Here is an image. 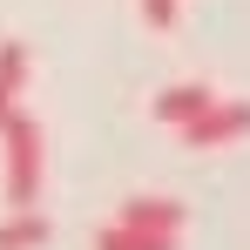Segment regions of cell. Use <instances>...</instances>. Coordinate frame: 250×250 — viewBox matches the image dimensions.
Instances as JSON below:
<instances>
[{
    "label": "cell",
    "mask_w": 250,
    "mask_h": 250,
    "mask_svg": "<svg viewBox=\"0 0 250 250\" xmlns=\"http://www.w3.org/2000/svg\"><path fill=\"white\" fill-rule=\"evenodd\" d=\"M0 149H7V209L21 216V209H34V203H41V176H47L41 122H34L27 108H14V115L0 122Z\"/></svg>",
    "instance_id": "6da1fadb"
},
{
    "label": "cell",
    "mask_w": 250,
    "mask_h": 250,
    "mask_svg": "<svg viewBox=\"0 0 250 250\" xmlns=\"http://www.w3.org/2000/svg\"><path fill=\"white\" fill-rule=\"evenodd\" d=\"M176 135H183V149H237V142L250 135V102L216 95L203 115H196L189 128H176Z\"/></svg>",
    "instance_id": "7a4b0ae2"
},
{
    "label": "cell",
    "mask_w": 250,
    "mask_h": 250,
    "mask_svg": "<svg viewBox=\"0 0 250 250\" xmlns=\"http://www.w3.org/2000/svg\"><path fill=\"white\" fill-rule=\"evenodd\" d=\"M115 223H122V230H163V237H183L189 203H176V196H128V203L115 209Z\"/></svg>",
    "instance_id": "3957f363"
},
{
    "label": "cell",
    "mask_w": 250,
    "mask_h": 250,
    "mask_svg": "<svg viewBox=\"0 0 250 250\" xmlns=\"http://www.w3.org/2000/svg\"><path fill=\"white\" fill-rule=\"evenodd\" d=\"M209 102H216V88H209V82H176V88L156 95V122H163V128H189Z\"/></svg>",
    "instance_id": "277c9868"
},
{
    "label": "cell",
    "mask_w": 250,
    "mask_h": 250,
    "mask_svg": "<svg viewBox=\"0 0 250 250\" xmlns=\"http://www.w3.org/2000/svg\"><path fill=\"white\" fill-rule=\"evenodd\" d=\"M21 88H27V41L0 34V122L21 108Z\"/></svg>",
    "instance_id": "5b68a950"
},
{
    "label": "cell",
    "mask_w": 250,
    "mask_h": 250,
    "mask_svg": "<svg viewBox=\"0 0 250 250\" xmlns=\"http://www.w3.org/2000/svg\"><path fill=\"white\" fill-rule=\"evenodd\" d=\"M54 237V223H47L41 209H21V216H0V250H41Z\"/></svg>",
    "instance_id": "8992f818"
},
{
    "label": "cell",
    "mask_w": 250,
    "mask_h": 250,
    "mask_svg": "<svg viewBox=\"0 0 250 250\" xmlns=\"http://www.w3.org/2000/svg\"><path fill=\"white\" fill-rule=\"evenodd\" d=\"M95 250H183V237H163V230H122V223H102V230H95Z\"/></svg>",
    "instance_id": "52a82bcc"
},
{
    "label": "cell",
    "mask_w": 250,
    "mask_h": 250,
    "mask_svg": "<svg viewBox=\"0 0 250 250\" xmlns=\"http://www.w3.org/2000/svg\"><path fill=\"white\" fill-rule=\"evenodd\" d=\"M135 7H142V21H149V27H176V14H183V0H135Z\"/></svg>",
    "instance_id": "ba28073f"
}]
</instances>
